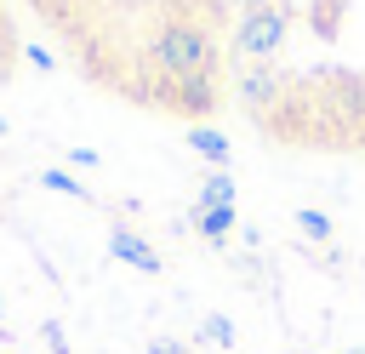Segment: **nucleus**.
<instances>
[{
  "label": "nucleus",
  "mask_w": 365,
  "mask_h": 354,
  "mask_svg": "<svg viewBox=\"0 0 365 354\" xmlns=\"http://www.w3.org/2000/svg\"><path fill=\"white\" fill-rule=\"evenodd\" d=\"M154 103H165V108H177L188 120H205L222 97H217V80H160V97Z\"/></svg>",
  "instance_id": "4"
},
{
  "label": "nucleus",
  "mask_w": 365,
  "mask_h": 354,
  "mask_svg": "<svg viewBox=\"0 0 365 354\" xmlns=\"http://www.w3.org/2000/svg\"><path fill=\"white\" fill-rule=\"evenodd\" d=\"M0 131H6V120H0Z\"/></svg>",
  "instance_id": "19"
},
{
  "label": "nucleus",
  "mask_w": 365,
  "mask_h": 354,
  "mask_svg": "<svg viewBox=\"0 0 365 354\" xmlns=\"http://www.w3.org/2000/svg\"><path fill=\"white\" fill-rule=\"evenodd\" d=\"M108 257H114V263H131V268H143V274H160V268H165L160 251H154L137 228H114V234H108Z\"/></svg>",
  "instance_id": "5"
},
{
  "label": "nucleus",
  "mask_w": 365,
  "mask_h": 354,
  "mask_svg": "<svg viewBox=\"0 0 365 354\" xmlns=\"http://www.w3.org/2000/svg\"><path fill=\"white\" fill-rule=\"evenodd\" d=\"M234 91H240V103H245L251 114H268V108L285 103V74H279L274 63H240Z\"/></svg>",
  "instance_id": "3"
},
{
  "label": "nucleus",
  "mask_w": 365,
  "mask_h": 354,
  "mask_svg": "<svg viewBox=\"0 0 365 354\" xmlns=\"http://www.w3.org/2000/svg\"><path fill=\"white\" fill-rule=\"evenodd\" d=\"M194 228L205 240H228L234 234V206H194Z\"/></svg>",
  "instance_id": "7"
},
{
  "label": "nucleus",
  "mask_w": 365,
  "mask_h": 354,
  "mask_svg": "<svg viewBox=\"0 0 365 354\" xmlns=\"http://www.w3.org/2000/svg\"><path fill=\"white\" fill-rule=\"evenodd\" d=\"M228 6H240V17H245V11H262V6H274V0H228Z\"/></svg>",
  "instance_id": "17"
},
{
  "label": "nucleus",
  "mask_w": 365,
  "mask_h": 354,
  "mask_svg": "<svg viewBox=\"0 0 365 354\" xmlns=\"http://www.w3.org/2000/svg\"><path fill=\"white\" fill-rule=\"evenodd\" d=\"M188 148H194V154H205L217 171H228V137H222L217 126H188Z\"/></svg>",
  "instance_id": "6"
},
{
  "label": "nucleus",
  "mask_w": 365,
  "mask_h": 354,
  "mask_svg": "<svg viewBox=\"0 0 365 354\" xmlns=\"http://www.w3.org/2000/svg\"><path fill=\"white\" fill-rule=\"evenodd\" d=\"M6 63H11V34H6V23H0V74H6Z\"/></svg>",
  "instance_id": "16"
},
{
  "label": "nucleus",
  "mask_w": 365,
  "mask_h": 354,
  "mask_svg": "<svg viewBox=\"0 0 365 354\" xmlns=\"http://www.w3.org/2000/svg\"><path fill=\"white\" fill-rule=\"evenodd\" d=\"M40 183H46V188H57V194H86V188H80L68 171H40Z\"/></svg>",
  "instance_id": "11"
},
{
  "label": "nucleus",
  "mask_w": 365,
  "mask_h": 354,
  "mask_svg": "<svg viewBox=\"0 0 365 354\" xmlns=\"http://www.w3.org/2000/svg\"><path fill=\"white\" fill-rule=\"evenodd\" d=\"M194 206H234V177H228V171H205Z\"/></svg>",
  "instance_id": "8"
},
{
  "label": "nucleus",
  "mask_w": 365,
  "mask_h": 354,
  "mask_svg": "<svg viewBox=\"0 0 365 354\" xmlns=\"http://www.w3.org/2000/svg\"><path fill=\"white\" fill-rule=\"evenodd\" d=\"M0 314H6V303H0Z\"/></svg>",
  "instance_id": "20"
},
{
  "label": "nucleus",
  "mask_w": 365,
  "mask_h": 354,
  "mask_svg": "<svg viewBox=\"0 0 365 354\" xmlns=\"http://www.w3.org/2000/svg\"><path fill=\"white\" fill-rule=\"evenodd\" d=\"M46 343H51V354H68V343H63V331H57V325H46Z\"/></svg>",
  "instance_id": "15"
},
{
  "label": "nucleus",
  "mask_w": 365,
  "mask_h": 354,
  "mask_svg": "<svg viewBox=\"0 0 365 354\" xmlns=\"http://www.w3.org/2000/svg\"><path fill=\"white\" fill-rule=\"evenodd\" d=\"M200 343H234V325H228L222 314H205V325H200Z\"/></svg>",
  "instance_id": "10"
},
{
  "label": "nucleus",
  "mask_w": 365,
  "mask_h": 354,
  "mask_svg": "<svg viewBox=\"0 0 365 354\" xmlns=\"http://www.w3.org/2000/svg\"><path fill=\"white\" fill-rule=\"evenodd\" d=\"M348 354H365V348H348Z\"/></svg>",
  "instance_id": "18"
},
{
  "label": "nucleus",
  "mask_w": 365,
  "mask_h": 354,
  "mask_svg": "<svg viewBox=\"0 0 365 354\" xmlns=\"http://www.w3.org/2000/svg\"><path fill=\"white\" fill-rule=\"evenodd\" d=\"M297 228H302L308 240H331V217H325V211H314V206H302V211H297Z\"/></svg>",
  "instance_id": "9"
},
{
  "label": "nucleus",
  "mask_w": 365,
  "mask_h": 354,
  "mask_svg": "<svg viewBox=\"0 0 365 354\" xmlns=\"http://www.w3.org/2000/svg\"><path fill=\"white\" fill-rule=\"evenodd\" d=\"M34 6H40V11H51V17H68V6H74V0H34Z\"/></svg>",
  "instance_id": "14"
},
{
  "label": "nucleus",
  "mask_w": 365,
  "mask_h": 354,
  "mask_svg": "<svg viewBox=\"0 0 365 354\" xmlns=\"http://www.w3.org/2000/svg\"><path fill=\"white\" fill-rule=\"evenodd\" d=\"M148 354H188L182 343H171V337H160V343H148Z\"/></svg>",
  "instance_id": "13"
},
{
  "label": "nucleus",
  "mask_w": 365,
  "mask_h": 354,
  "mask_svg": "<svg viewBox=\"0 0 365 354\" xmlns=\"http://www.w3.org/2000/svg\"><path fill=\"white\" fill-rule=\"evenodd\" d=\"M285 34H291V17H285L279 6H262V11H245V17L234 23L228 51H234L240 63H274V57L285 51Z\"/></svg>",
  "instance_id": "2"
},
{
  "label": "nucleus",
  "mask_w": 365,
  "mask_h": 354,
  "mask_svg": "<svg viewBox=\"0 0 365 354\" xmlns=\"http://www.w3.org/2000/svg\"><path fill=\"white\" fill-rule=\"evenodd\" d=\"M217 63L222 51L194 17H171L148 40V69H160V80H217Z\"/></svg>",
  "instance_id": "1"
},
{
  "label": "nucleus",
  "mask_w": 365,
  "mask_h": 354,
  "mask_svg": "<svg viewBox=\"0 0 365 354\" xmlns=\"http://www.w3.org/2000/svg\"><path fill=\"white\" fill-rule=\"evenodd\" d=\"M23 57H29V69H40V74H51V69H57V57H51L46 46H23Z\"/></svg>",
  "instance_id": "12"
}]
</instances>
